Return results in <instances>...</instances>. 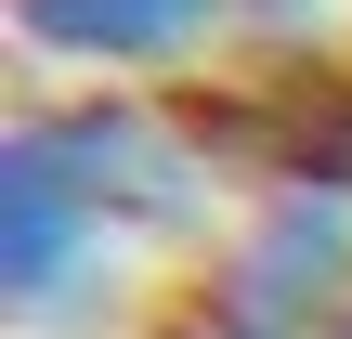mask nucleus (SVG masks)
I'll list each match as a JSON object with an SVG mask.
<instances>
[{"instance_id": "2", "label": "nucleus", "mask_w": 352, "mask_h": 339, "mask_svg": "<svg viewBox=\"0 0 352 339\" xmlns=\"http://www.w3.org/2000/svg\"><path fill=\"white\" fill-rule=\"evenodd\" d=\"M26 13V39H52V52H91V65H157V52H183L222 0H13Z\"/></svg>"}, {"instance_id": "1", "label": "nucleus", "mask_w": 352, "mask_h": 339, "mask_svg": "<svg viewBox=\"0 0 352 339\" xmlns=\"http://www.w3.org/2000/svg\"><path fill=\"white\" fill-rule=\"evenodd\" d=\"M78 170H65V144L52 131H26L13 157H0V287L13 300H39L52 274H65V248H78Z\"/></svg>"}]
</instances>
